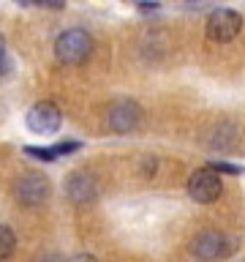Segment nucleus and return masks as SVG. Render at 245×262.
Instances as JSON below:
<instances>
[{
    "label": "nucleus",
    "instance_id": "nucleus-1",
    "mask_svg": "<svg viewBox=\"0 0 245 262\" xmlns=\"http://www.w3.org/2000/svg\"><path fill=\"white\" fill-rule=\"evenodd\" d=\"M93 49V38L87 36L82 28H71L57 36L55 41V57L65 66H74V63H82L85 57L90 55Z\"/></svg>",
    "mask_w": 245,
    "mask_h": 262
},
{
    "label": "nucleus",
    "instance_id": "nucleus-2",
    "mask_svg": "<svg viewBox=\"0 0 245 262\" xmlns=\"http://www.w3.org/2000/svg\"><path fill=\"white\" fill-rule=\"evenodd\" d=\"M220 191H224V180H220V175L210 167L196 169L193 175L188 178V196H191L193 202H199V205L215 202L220 196Z\"/></svg>",
    "mask_w": 245,
    "mask_h": 262
},
{
    "label": "nucleus",
    "instance_id": "nucleus-3",
    "mask_svg": "<svg viewBox=\"0 0 245 262\" xmlns=\"http://www.w3.org/2000/svg\"><path fill=\"white\" fill-rule=\"evenodd\" d=\"M24 120H28V128L33 134L49 137V134H55V131H60L63 112H60V106L52 104V101H38L28 110V118Z\"/></svg>",
    "mask_w": 245,
    "mask_h": 262
},
{
    "label": "nucleus",
    "instance_id": "nucleus-4",
    "mask_svg": "<svg viewBox=\"0 0 245 262\" xmlns=\"http://www.w3.org/2000/svg\"><path fill=\"white\" fill-rule=\"evenodd\" d=\"M240 28H242V19L237 11H232V8H215V11L207 16V25H204L207 38L215 41V44L232 41L237 33H240Z\"/></svg>",
    "mask_w": 245,
    "mask_h": 262
},
{
    "label": "nucleus",
    "instance_id": "nucleus-5",
    "mask_svg": "<svg viewBox=\"0 0 245 262\" xmlns=\"http://www.w3.org/2000/svg\"><path fill=\"white\" fill-rule=\"evenodd\" d=\"M142 123V106L136 101H114L106 110V128L114 134H128Z\"/></svg>",
    "mask_w": 245,
    "mask_h": 262
},
{
    "label": "nucleus",
    "instance_id": "nucleus-6",
    "mask_svg": "<svg viewBox=\"0 0 245 262\" xmlns=\"http://www.w3.org/2000/svg\"><path fill=\"white\" fill-rule=\"evenodd\" d=\"M191 251L204 262L224 259V257L232 254V237H226L224 232H202V235L193 237Z\"/></svg>",
    "mask_w": 245,
    "mask_h": 262
},
{
    "label": "nucleus",
    "instance_id": "nucleus-7",
    "mask_svg": "<svg viewBox=\"0 0 245 262\" xmlns=\"http://www.w3.org/2000/svg\"><path fill=\"white\" fill-rule=\"evenodd\" d=\"M16 200L24 202V205H41L49 200L52 194V183H49L46 175H38V172H28L16 180Z\"/></svg>",
    "mask_w": 245,
    "mask_h": 262
},
{
    "label": "nucleus",
    "instance_id": "nucleus-8",
    "mask_svg": "<svg viewBox=\"0 0 245 262\" xmlns=\"http://www.w3.org/2000/svg\"><path fill=\"white\" fill-rule=\"evenodd\" d=\"M68 196L77 205H87L95 200V180L87 172H74L68 180Z\"/></svg>",
    "mask_w": 245,
    "mask_h": 262
},
{
    "label": "nucleus",
    "instance_id": "nucleus-9",
    "mask_svg": "<svg viewBox=\"0 0 245 262\" xmlns=\"http://www.w3.org/2000/svg\"><path fill=\"white\" fill-rule=\"evenodd\" d=\"M77 147H79V142H57L55 147H24V153L36 156V159H41V161H57L60 156L77 150Z\"/></svg>",
    "mask_w": 245,
    "mask_h": 262
},
{
    "label": "nucleus",
    "instance_id": "nucleus-10",
    "mask_svg": "<svg viewBox=\"0 0 245 262\" xmlns=\"http://www.w3.org/2000/svg\"><path fill=\"white\" fill-rule=\"evenodd\" d=\"M14 249H16V235L11 232V227L0 224V262L11 257Z\"/></svg>",
    "mask_w": 245,
    "mask_h": 262
},
{
    "label": "nucleus",
    "instance_id": "nucleus-11",
    "mask_svg": "<svg viewBox=\"0 0 245 262\" xmlns=\"http://www.w3.org/2000/svg\"><path fill=\"white\" fill-rule=\"evenodd\" d=\"M210 169H215V172H229V175H240V172H242V167H234V164H226V161H212Z\"/></svg>",
    "mask_w": 245,
    "mask_h": 262
},
{
    "label": "nucleus",
    "instance_id": "nucleus-12",
    "mask_svg": "<svg viewBox=\"0 0 245 262\" xmlns=\"http://www.w3.org/2000/svg\"><path fill=\"white\" fill-rule=\"evenodd\" d=\"M11 63H8V49H6V38L0 36V74H8Z\"/></svg>",
    "mask_w": 245,
    "mask_h": 262
},
{
    "label": "nucleus",
    "instance_id": "nucleus-13",
    "mask_svg": "<svg viewBox=\"0 0 245 262\" xmlns=\"http://www.w3.org/2000/svg\"><path fill=\"white\" fill-rule=\"evenodd\" d=\"M68 262H95V257H90V254H77V257H71Z\"/></svg>",
    "mask_w": 245,
    "mask_h": 262
}]
</instances>
